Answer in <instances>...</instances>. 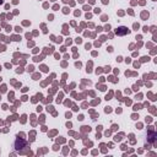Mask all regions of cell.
Wrapping results in <instances>:
<instances>
[{"mask_svg":"<svg viewBox=\"0 0 157 157\" xmlns=\"http://www.w3.org/2000/svg\"><path fill=\"white\" fill-rule=\"evenodd\" d=\"M126 32H129V31H128L125 27H120V28L117 29V34H125Z\"/></svg>","mask_w":157,"mask_h":157,"instance_id":"obj_1","label":"cell"},{"mask_svg":"<svg viewBox=\"0 0 157 157\" xmlns=\"http://www.w3.org/2000/svg\"><path fill=\"white\" fill-rule=\"evenodd\" d=\"M1 2H2V0H0V4H1Z\"/></svg>","mask_w":157,"mask_h":157,"instance_id":"obj_2","label":"cell"}]
</instances>
